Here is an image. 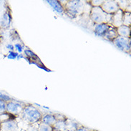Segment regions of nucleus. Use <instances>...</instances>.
Returning a JSON list of instances; mask_svg holds the SVG:
<instances>
[{
    "mask_svg": "<svg viewBox=\"0 0 131 131\" xmlns=\"http://www.w3.org/2000/svg\"><path fill=\"white\" fill-rule=\"evenodd\" d=\"M91 18L93 21L97 23V24H101V23H106L111 20L112 15L110 14H107L103 10L101 7H94L92 8V12H91Z\"/></svg>",
    "mask_w": 131,
    "mask_h": 131,
    "instance_id": "f257e3e1",
    "label": "nucleus"
},
{
    "mask_svg": "<svg viewBox=\"0 0 131 131\" xmlns=\"http://www.w3.org/2000/svg\"><path fill=\"white\" fill-rule=\"evenodd\" d=\"M22 117L26 122L29 123H34L41 118V113L35 107L29 105L23 110Z\"/></svg>",
    "mask_w": 131,
    "mask_h": 131,
    "instance_id": "f03ea898",
    "label": "nucleus"
},
{
    "mask_svg": "<svg viewBox=\"0 0 131 131\" xmlns=\"http://www.w3.org/2000/svg\"><path fill=\"white\" fill-rule=\"evenodd\" d=\"M67 9L69 14L77 15L83 9V3L81 1H70L67 4Z\"/></svg>",
    "mask_w": 131,
    "mask_h": 131,
    "instance_id": "7ed1b4c3",
    "label": "nucleus"
},
{
    "mask_svg": "<svg viewBox=\"0 0 131 131\" xmlns=\"http://www.w3.org/2000/svg\"><path fill=\"white\" fill-rule=\"evenodd\" d=\"M115 45L117 46L118 49L124 51H129L130 50V41L127 37H117L114 41Z\"/></svg>",
    "mask_w": 131,
    "mask_h": 131,
    "instance_id": "20e7f679",
    "label": "nucleus"
},
{
    "mask_svg": "<svg viewBox=\"0 0 131 131\" xmlns=\"http://www.w3.org/2000/svg\"><path fill=\"white\" fill-rule=\"evenodd\" d=\"M6 110L9 113L17 115V114L19 113L22 110V106H21V103H19V102L10 100L6 105Z\"/></svg>",
    "mask_w": 131,
    "mask_h": 131,
    "instance_id": "39448f33",
    "label": "nucleus"
},
{
    "mask_svg": "<svg viewBox=\"0 0 131 131\" xmlns=\"http://www.w3.org/2000/svg\"><path fill=\"white\" fill-rule=\"evenodd\" d=\"M102 9L105 12H106L107 14H111V13L116 12L119 9V7H118V4L116 2L107 1L103 3Z\"/></svg>",
    "mask_w": 131,
    "mask_h": 131,
    "instance_id": "423d86ee",
    "label": "nucleus"
},
{
    "mask_svg": "<svg viewBox=\"0 0 131 131\" xmlns=\"http://www.w3.org/2000/svg\"><path fill=\"white\" fill-rule=\"evenodd\" d=\"M123 12L121 9L118 10L113 14L112 15L111 18V23H113V25L115 27H121L122 25H123Z\"/></svg>",
    "mask_w": 131,
    "mask_h": 131,
    "instance_id": "0eeeda50",
    "label": "nucleus"
},
{
    "mask_svg": "<svg viewBox=\"0 0 131 131\" xmlns=\"http://www.w3.org/2000/svg\"><path fill=\"white\" fill-rule=\"evenodd\" d=\"M109 27H110V26L107 23L97 24L96 25L95 28V33L98 36L105 35Z\"/></svg>",
    "mask_w": 131,
    "mask_h": 131,
    "instance_id": "6e6552de",
    "label": "nucleus"
},
{
    "mask_svg": "<svg viewBox=\"0 0 131 131\" xmlns=\"http://www.w3.org/2000/svg\"><path fill=\"white\" fill-rule=\"evenodd\" d=\"M17 128V123L14 121H4L2 124V129L3 131H14Z\"/></svg>",
    "mask_w": 131,
    "mask_h": 131,
    "instance_id": "1a4fd4ad",
    "label": "nucleus"
},
{
    "mask_svg": "<svg viewBox=\"0 0 131 131\" xmlns=\"http://www.w3.org/2000/svg\"><path fill=\"white\" fill-rule=\"evenodd\" d=\"M117 34L119 35H121L123 37H130V29L128 26L125 25H122L121 27H119L117 29Z\"/></svg>",
    "mask_w": 131,
    "mask_h": 131,
    "instance_id": "9d476101",
    "label": "nucleus"
},
{
    "mask_svg": "<svg viewBox=\"0 0 131 131\" xmlns=\"http://www.w3.org/2000/svg\"><path fill=\"white\" fill-rule=\"evenodd\" d=\"M47 2H48V4H50V6L53 8L54 10H55L58 13H60V14L63 13V8H62V5L60 3V2L50 0V1H47Z\"/></svg>",
    "mask_w": 131,
    "mask_h": 131,
    "instance_id": "9b49d317",
    "label": "nucleus"
},
{
    "mask_svg": "<svg viewBox=\"0 0 131 131\" xmlns=\"http://www.w3.org/2000/svg\"><path fill=\"white\" fill-rule=\"evenodd\" d=\"M117 36L118 34H117V29L113 27H109L105 35V37L108 39H115L117 37Z\"/></svg>",
    "mask_w": 131,
    "mask_h": 131,
    "instance_id": "f8f14e48",
    "label": "nucleus"
},
{
    "mask_svg": "<svg viewBox=\"0 0 131 131\" xmlns=\"http://www.w3.org/2000/svg\"><path fill=\"white\" fill-rule=\"evenodd\" d=\"M11 21H12V17H11L10 14L8 12H6L3 15L2 20V27L4 28H7L8 27H9Z\"/></svg>",
    "mask_w": 131,
    "mask_h": 131,
    "instance_id": "ddd939ff",
    "label": "nucleus"
},
{
    "mask_svg": "<svg viewBox=\"0 0 131 131\" xmlns=\"http://www.w3.org/2000/svg\"><path fill=\"white\" fill-rule=\"evenodd\" d=\"M42 121L43 123L50 125H52L55 123V117L53 115L48 114V115H45L43 117Z\"/></svg>",
    "mask_w": 131,
    "mask_h": 131,
    "instance_id": "4468645a",
    "label": "nucleus"
},
{
    "mask_svg": "<svg viewBox=\"0 0 131 131\" xmlns=\"http://www.w3.org/2000/svg\"><path fill=\"white\" fill-rule=\"evenodd\" d=\"M130 25V14L125 13L123 14V25L128 26Z\"/></svg>",
    "mask_w": 131,
    "mask_h": 131,
    "instance_id": "2eb2a0df",
    "label": "nucleus"
},
{
    "mask_svg": "<svg viewBox=\"0 0 131 131\" xmlns=\"http://www.w3.org/2000/svg\"><path fill=\"white\" fill-rule=\"evenodd\" d=\"M54 126H55V128H57V130H59L60 131L64 130L65 128H66V125H65V123H64V122H62V121H60V122L56 123L55 125H54Z\"/></svg>",
    "mask_w": 131,
    "mask_h": 131,
    "instance_id": "dca6fc26",
    "label": "nucleus"
},
{
    "mask_svg": "<svg viewBox=\"0 0 131 131\" xmlns=\"http://www.w3.org/2000/svg\"><path fill=\"white\" fill-rule=\"evenodd\" d=\"M39 131H52V128L49 125L42 123L39 125Z\"/></svg>",
    "mask_w": 131,
    "mask_h": 131,
    "instance_id": "f3484780",
    "label": "nucleus"
},
{
    "mask_svg": "<svg viewBox=\"0 0 131 131\" xmlns=\"http://www.w3.org/2000/svg\"><path fill=\"white\" fill-rule=\"evenodd\" d=\"M0 100L4 102H9L11 100V97L9 95H7L5 94L0 92Z\"/></svg>",
    "mask_w": 131,
    "mask_h": 131,
    "instance_id": "a211bd4d",
    "label": "nucleus"
},
{
    "mask_svg": "<svg viewBox=\"0 0 131 131\" xmlns=\"http://www.w3.org/2000/svg\"><path fill=\"white\" fill-rule=\"evenodd\" d=\"M6 103L0 100V115L3 114L6 110Z\"/></svg>",
    "mask_w": 131,
    "mask_h": 131,
    "instance_id": "6ab92c4d",
    "label": "nucleus"
},
{
    "mask_svg": "<svg viewBox=\"0 0 131 131\" xmlns=\"http://www.w3.org/2000/svg\"><path fill=\"white\" fill-rule=\"evenodd\" d=\"M18 56V54L16 53V52H12V51H11L9 54V55L7 56L8 57V59H12V60H14L15 59L16 57Z\"/></svg>",
    "mask_w": 131,
    "mask_h": 131,
    "instance_id": "aec40b11",
    "label": "nucleus"
},
{
    "mask_svg": "<svg viewBox=\"0 0 131 131\" xmlns=\"http://www.w3.org/2000/svg\"><path fill=\"white\" fill-rule=\"evenodd\" d=\"M14 47H15V49L17 50L19 52H22V50H23V47L21 46L20 44H16L15 45H14Z\"/></svg>",
    "mask_w": 131,
    "mask_h": 131,
    "instance_id": "412c9836",
    "label": "nucleus"
},
{
    "mask_svg": "<svg viewBox=\"0 0 131 131\" xmlns=\"http://www.w3.org/2000/svg\"><path fill=\"white\" fill-rule=\"evenodd\" d=\"M25 54H26L28 57H36V55L34 54V52H32V51H30V50H25Z\"/></svg>",
    "mask_w": 131,
    "mask_h": 131,
    "instance_id": "4be33fe9",
    "label": "nucleus"
},
{
    "mask_svg": "<svg viewBox=\"0 0 131 131\" xmlns=\"http://www.w3.org/2000/svg\"><path fill=\"white\" fill-rule=\"evenodd\" d=\"M7 49H8V50H11V51H12V50H13L14 49V47L12 45H11V44H9V45H7Z\"/></svg>",
    "mask_w": 131,
    "mask_h": 131,
    "instance_id": "5701e85b",
    "label": "nucleus"
},
{
    "mask_svg": "<svg viewBox=\"0 0 131 131\" xmlns=\"http://www.w3.org/2000/svg\"><path fill=\"white\" fill-rule=\"evenodd\" d=\"M28 131H38V130H36L35 128H30L29 129V130Z\"/></svg>",
    "mask_w": 131,
    "mask_h": 131,
    "instance_id": "b1692460",
    "label": "nucleus"
},
{
    "mask_svg": "<svg viewBox=\"0 0 131 131\" xmlns=\"http://www.w3.org/2000/svg\"><path fill=\"white\" fill-rule=\"evenodd\" d=\"M78 131H88V130H85V128H80V129L78 130Z\"/></svg>",
    "mask_w": 131,
    "mask_h": 131,
    "instance_id": "393cba45",
    "label": "nucleus"
},
{
    "mask_svg": "<svg viewBox=\"0 0 131 131\" xmlns=\"http://www.w3.org/2000/svg\"><path fill=\"white\" fill-rule=\"evenodd\" d=\"M2 2H0V11L2 10Z\"/></svg>",
    "mask_w": 131,
    "mask_h": 131,
    "instance_id": "a878e982",
    "label": "nucleus"
}]
</instances>
